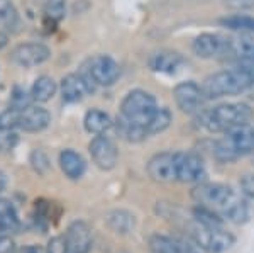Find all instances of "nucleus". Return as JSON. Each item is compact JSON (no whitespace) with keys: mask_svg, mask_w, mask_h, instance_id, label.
<instances>
[{"mask_svg":"<svg viewBox=\"0 0 254 253\" xmlns=\"http://www.w3.org/2000/svg\"><path fill=\"white\" fill-rule=\"evenodd\" d=\"M253 117V109L243 102L220 104L214 109L198 112L200 124L210 133H227L231 129L248 126Z\"/></svg>","mask_w":254,"mask_h":253,"instance_id":"1","label":"nucleus"},{"mask_svg":"<svg viewBox=\"0 0 254 253\" xmlns=\"http://www.w3.org/2000/svg\"><path fill=\"white\" fill-rule=\"evenodd\" d=\"M254 85V77L246 73L241 68L232 67L231 70L217 72L207 77L202 84V90L205 99H220L225 95H237L243 93Z\"/></svg>","mask_w":254,"mask_h":253,"instance_id":"2","label":"nucleus"},{"mask_svg":"<svg viewBox=\"0 0 254 253\" xmlns=\"http://www.w3.org/2000/svg\"><path fill=\"white\" fill-rule=\"evenodd\" d=\"M251 153H254V129L249 126L231 129L214 145V157L220 163H232Z\"/></svg>","mask_w":254,"mask_h":253,"instance_id":"3","label":"nucleus"},{"mask_svg":"<svg viewBox=\"0 0 254 253\" xmlns=\"http://www.w3.org/2000/svg\"><path fill=\"white\" fill-rule=\"evenodd\" d=\"M191 199L196 202V206H203L222 216L237 197L229 185L219 182H200L191 189Z\"/></svg>","mask_w":254,"mask_h":253,"instance_id":"4","label":"nucleus"},{"mask_svg":"<svg viewBox=\"0 0 254 253\" xmlns=\"http://www.w3.org/2000/svg\"><path fill=\"white\" fill-rule=\"evenodd\" d=\"M187 235L207 253H225L236 243V238L224 228H208L193 221L187 228Z\"/></svg>","mask_w":254,"mask_h":253,"instance_id":"5","label":"nucleus"},{"mask_svg":"<svg viewBox=\"0 0 254 253\" xmlns=\"http://www.w3.org/2000/svg\"><path fill=\"white\" fill-rule=\"evenodd\" d=\"M158 109L156 99L146 90H130L121 104V117L139 126H147L151 116ZM147 131V129H146Z\"/></svg>","mask_w":254,"mask_h":253,"instance_id":"6","label":"nucleus"},{"mask_svg":"<svg viewBox=\"0 0 254 253\" xmlns=\"http://www.w3.org/2000/svg\"><path fill=\"white\" fill-rule=\"evenodd\" d=\"M85 77H88L93 84L102 85V87H110L117 82L121 77V67L112 56L107 55H97L93 58H90L83 67Z\"/></svg>","mask_w":254,"mask_h":253,"instance_id":"7","label":"nucleus"},{"mask_svg":"<svg viewBox=\"0 0 254 253\" xmlns=\"http://www.w3.org/2000/svg\"><path fill=\"white\" fill-rule=\"evenodd\" d=\"M207 177L205 163L193 152H176V180L182 183H200Z\"/></svg>","mask_w":254,"mask_h":253,"instance_id":"8","label":"nucleus"},{"mask_svg":"<svg viewBox=\"0 0 254 253\" xmlns=\"http://www.w3.org/2000/svg\"><path fill=\"white\" fill-rule=\"evenodd\" d=\"M191 50L198 58H222V56L231 55V38H224L214 32H203L193 39Z\"/></svg>","mask_w":254,"mask_h":253,"instance_id":"9","label":"nucleus"},{"mask_svg":"<svg viewBox=\"0 0 254 253\" xmlns=\"http://www.w3.org/2000/svg\"><path fill=\"white\" fill-rule=\"evenodd\" d=\"M175 102L178 109L185 114H198L203 111V104H205V93L202 87L195 84V82H183L178 84L173 90Z\"/></svg>","mask_w":254,"mask_h":253,"instance_id":"10","label":"nucleus"},{"mask_svg":"<svg viewBox=\"0 0 254 253\" xmlns=\"http://www.w3.org/2000/svg\"><path fill=\"white\" fill-rule=\"evenodd\" d=\"M149 250L153 253H202V248L190 236L153 235L149 238Z\"/></svg>","mask_w":254,"mask_h":253,"instance_id":"11","label":"nucleus"},{"mask_svg":"<svg viewBox=\"0 0 254 253\" xmlns=\"http://www.w3.org/2000/svg\"><path fill=\"white\" fill-rule=\"evenodd\" d=\"M88 152L93 163L102 170H112L117 165L119 150L116 143L105 134H97L88 145Z\"/></svg>","mask_w":254,"mask_h":253,"instance_id":"12","label":"nucleus"},{"mask_svg":"<svg viewBox=\"0 0 254 253\" xmlns=\"http://www.w3.org/2000/svg\"><path fill=\"white\" fill-rule=\"evenodd\" d=\"M10 58L19 67L32 68L51 58V50L43 43H24L14 48Z\"/></svg>","mask_w":254,"mask_h":253,"instance_id":"13","label":"nucleus"},{"mask_svg":"<svg viewBox=\"0 0 254 253\" xmlns=\"http://www.w3.org/2000/svg\"><path fill=\"white\" fill-rule=\"evenodd\" d=\"M97 85L93 84L88 77L83 73H69V75L63 77L60 84V90L63 95V100L66 102H80L81 99L88 95V93L95 92Z\"/></svg>","mask_w":254,"mask_h":253,"instance_id":"14","label":"nucleus"},{"mask_svg":"<svg viewBox=\"0 0 254 253\" xmlns=\"http://www.w3.org/2000/svg\"><path fill=\"white\" fill-rule=\"evenodd\" d=\"M64 240V253H88L92 250V230L85 221H75L68 226Z\"/></svg>","mask_w":254,"mask_h":253,"instance_id":"15","label":"nucleus"},{"mask_svg":"<svg viewBox=\"0 0 254 253\" xmlns=\"http://www.w3.org/2000/svg\"><path fill=\"white\" fill-rule=\"evenodd\" d=\"M147 175L154 182L168 183L176 180V152L158 153L147 162Z\"/></svg>","mask_w":254,"mask_h":253,"instance_id":"16","label":"nucleus"},{"mask_svg":"<svg viewBox=\"0 0 254 253\" xmlns=\"http://www.w3.org/2000/svg\"><path fill=\"white\" fill-rule=\"evenodd\" d=\"M51 122V114L48 109L41 105H27L24 109H19V129L26 133H39L46 129Z\"/></svg>","mask_w":254,"mask_h":253,"instance_id":"17","label":"nucleus"},{"mask_svg":"<svg viewBox=\"0 0 254 253\" xmlns=\"http://www.w3.org/2000/svg\"><path fill=\"white\" fill-rule=\"evenodd\" d=\"M182 65H183V56L176 51H168V50L156 51L149 58L151 70L159 73H168V75L176 73L182 68Z\"/></svg>","mask_w":254,"mask_h":253,"instance_id":"18","label":"nucleus"},{"mask_svg":"<svg viewBox=\"0 0 254 253\" xmlns=\"http://www.w3.org/2000/svg\"><path fill=\"white\" fill-rule=\"evenodd\" d=\"M60 167L68 178L78 180V178L83 177L85 170H87V162L75 150H63L60 153Z\"/></svg>","mask_w":254,"mask_h":253,"instance_id":"19","label":"nucleus"},{"mask_svg":"<svg viewBox=\"0 0 254 253\" xmlns=\"http://www.w3.org/2000/svg\"><path fill=\"white\" fill-rule=\"evenodd\" d=\"M254 216V199H236L231 206L222 213L225 221H231L234 224H244Z\"/></svg>","mask_w":254,"mask_h":253,"instance_id":"20","label":"nucleus"},{"mask_svg":"<svg viewBox=\"0 0 254 253\" xmlns=\"http://www.w3.org/2000/svg\"><path fill=\"white\" fill-rule=\"evenodd\" d=\"M56 92H58V84L55 82V79L48 75H41L32 84L31 99L32 102H41L43 104V102L51 100L56 95Z\"/></svg>","mask_w":254,"mask_h":253,"instance_id":"21","label":"nucleus"},{"mask_svg":"<svg viewBox=\"0 0 254 253\" xmlns=\"http://www.w3.org/2000/svg\"><path fill=\"white\" fill-rule=\"evenodd\" d=\"M83 124H85V129L92 134H105L109 131L110 128L114 126L112 119L107 112L104 111H98V109H92L85 114V119H83Z\"/></svg>","mask_w":254,"mask_h":253,"instance_id":"22","label":"nucleus"},{"mask_svg":"<svg viewBox=\"0 0 254 253\" xmlns=\"http://www.w3.org/2000/svg\"><path fill=\"white\" fill-rule=\"evenodd\" d=\"M105 221H107L110 230L121 235H129L130 231H134V226H136L134 214H130L129 211L124 209H116L112 213H109Z\"/></svg>","mask_w":254,"mask_h":253,"instance_id":"23","label":"nucleus"},{"mask_svg":"<svg viewBox=\"0 0 254 253\" xmlns=\"http://www.w3.org/2000/svg\"><path fill=\"white\" fill-rule=\"evenodd\" d=\"M231 55L254 56V31L239 32L234 38H231Z\"/></svg>","mask_w":254,"mask_h":253,"instance_id":"24","label":"nucleus"},{"mask_svg":"<svg viewBox=\"0 0 254 253\" xmlns=\"http://www.w3.org/2000/svg\"><path fill=\"white\" fill-rule=\"evenodd\" d=\"M117 131L121 134L124 140L130 141V143H139V141H144L149 134H147L144 126H139L134 124L130 121H126L124 117H119L117 119Z\"/></svg>","mask_w":254,"mask_h":253,"instance_id":"25","label":"nucleus"},{"mask_svg":"<svg viewBox=\"0 0 254 253\" xmlns=\"http://www.w3.org/2000/svg\"><path fill=\"white\" fill-rule=\"evenodd\" d=\"M171 121H173V116H171L170 109L166 107H158L154 114L151 116L149 122H147L146 129H147V134H158V133H163L165 129L170 128Z\"/></svg>","mask_w":254,"mask_h":253,"instance_id":"26","label":"nucleus"},{"mask_svg":"<svg viewBox=\"0 0 254 253\" xmlns=\"http://www.w3.org/2000/svg\"><path fill=\"white\" fill-rule=\"evenodd\" d=\"M191 214H193V221H196L198 224H203V226L208 228H224L225 219L212 209H207L203 206H196L191 211Z\"/></svg>","mask_w":254,"mask_h":253,"instance_id":"27","label":"nucleus"},{"mask_svg":"<svg viewBox=\"0 0 254 253\" xmlns=\"http://www.w3.org/2000/svg\"><path fill=\"white\" fill-rule=\"evenodd\" d=\"M219 22L231 31H237V32L254 31V17H251V15L234 14V15H229V17L220 19Z\"/></svg>","mask_w":254,"mask_h":253,"instance_id":"28","label":"nucleus"},{"mask_svg":"<svg viewBox=\"0 0 254 253\" xmlns=\"http://www.w3.org/2000/svg\"><path fill=\"white\" fill-rule=\"evenodd\" d=\"M44 14H46V19L58 22L66 14V0H46L44 2Z\"/></svg>","mask_w":254,"mask_h":253,"instance_id":"29","label":"nucleus"},{"mask_svg":"<svg viewBox=\"0 0 254 253\" xmlns=\"http://www.w3.org/2000/svg\"><path fill=\"white\" fill-rule=\"evenodd\" d=\"M0 218L9 224L12 231L19 230V218L17 213H15V207L7 199H0Z\"/></svg>","mask_w":254,"mask_h":253,"instance_id":"30","label":"nucleus"},{"mask_svg":"<svg viewBox=\"0 0 254 253\" xmlns=\"http://www.w3.org/2000/svg\"><path fill=\"white\" fill-rule=\"evenodd\" d=\"M17 22V10L10 0H0V24L7 27L15 26Z\"/></svg>","mask_w":254,"mask_h":253,"instance_id":"31","label":"nucleus"},{"mask_svg":"<svg viewBox=\"0 0 254 253\" xmlns=\"http://www.w3.org/2000/svg\"><path fill=\"white\" fill-rule=\"evenodd\" d=\"M17 141H19V136H17V133H15V129L0 128V153L14 150Z\"/></svg>","mask_w":254,"mask_h":253,"instance_id":"32","label":"nucleus"},{"mask_svg":"<svg viewBox=\"0 0 254 253\" xmlns=\"http://www.w3.org/2000/svg\"><path fill=\"white\" fill-rule=\"evenodd\" d=\"M0 128L3 129H19V109L9 107L0 114Z\"/></svg>","mask_w":254,"mask_h":253,"instance_id":"33","label":"nucleus"},{"mask_svg":"<svg viewBox=\"0 0 254 253\" xmlns=\"http://www.w3.org/2000/svg\"><path fill=\"white\" fill-rule=\"evenodd\" d=\"M31 163H32V169L36 170L38 173H46L48 169H49V160L48 157L44 155L41 150H34L31 155Z\"/></svg>","mask_w":254,"mask_h":253,"instance_id":"34","label":"nucleus"},{"mask_svg":"<svg viewBox=\"0 0 254 253\" xmlns=\"http://www.w3.org/2000/svg\"><path fill=\"white\" fill-rule=\"evenodd\" d=\"M239 187L244 197L254 199V175H244L239 182Z\"/></svg>","mask_w":254,"mask_h":253,"instance_id":"35","label":"nucleus"},{"mask_svg":"<svg viewBox=\"0 0 254 253\" xmlns=\"http://www.w3.org/2000/svg\"><path fill=\"white\" fill-rule=\"evenodd\" d=\"M236 68H241L246 73L254 77V56H236Z\"/></svg>","mask_w":254,"mask_h":253,"instance_id":"36","label":"nucleus"},{"mask_svg":"<svg viewBox=\"0 0 254 253\" xmlns=\"http://www.w3.org/2000/svg\"><path fill=\"white\" fill-rule=\"evenodd\" d=\"M0 253H15V243L10 236L0 235Z\"/></svg>","mask_w":254,"mask_h":253,"instance_id":"37","label":"nucleus"},{"mask_svg":"<svg viewBox=\"0 0 254 253\" xmlns=\"http://www.w3.org/2000/svg\"><path fill=\"white\" fill-rule=\"evenodd\" d=\"M229 5L234 7L237 10H243V9H251L254 5V0H229Z\"/></svg>","mask_w":254,"mask_h":253,"instance_id":"38","label":"nucleus"},{"mask_svg":"<svg viewBox=\"0 0 254 253\" xmlns=\"http://www.w3.org/2000/svg\"><path fill=\"white\" fill-rule=\"evenodd\" d=\"M7 185H9V178H7V175L0 170V192H3V190L7 189Z\"/></svg>","mask_w":254,"mask_h":253,"instance_id":"39","label":"nucleus"},{"mask_svg":"<svg viewBox=\"0 0 254 253\" xmlns=\"http://www.w3.org/2000/svg\"><path fill=\"white\" fill-rule=\"evenodd\" d=\"M7 44H9V36H7V32L0 31V51H2Z\"/></svg>","mask_w":254,"mask_h":253,"instance_id":"40","label":"nucleus"},{"mask_svg":"<svg viewBox=\"0 0 254 253\" xmlns=\"http://www.w3.org/2000/svg\"><path fill=\"white\" fill-rule=\"evenodd\" d=\"M9 231H12V230H10V226H9V224H7L5 221H3L2 218H0V235L9 233Z\"/></svg>","mask_w":254,"mask_h":253,"instance_id":"41","label":"nucleus"}]
</instances>
